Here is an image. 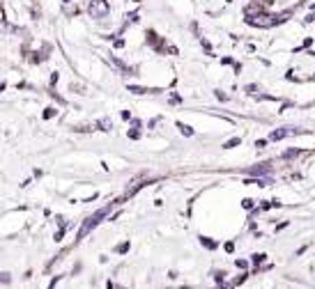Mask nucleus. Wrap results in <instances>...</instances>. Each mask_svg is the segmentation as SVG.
<instances>
[{"mask_svg": "<svg viewBox=\"0 0 315 289\" xmlns=\"http://www.w3.org/2000/svg\"><path fill=\"white\" fill-rule=\"evenodd\" d=\"M244 18H246V23H249V25H253V28H260V30H269V28L278 25V21H276V14L267 12V9H262V12L253 14V16H244Z\"/></svg>", "mask_w": 315, "mask_h": 289, "instance_id": "1", "label": "nucleus"}, {"mask_svg": "<svg viewBox=\"0 0 315 289\" xmlns=\"http://www.w3.org/2000/svg\"><path fill=\"white\" fill-rule=\"evenodd\" d=\"M108 14H111L108 0H90L88 3V16L94 18V21H104Z\"/></svg>", "mask_w": 315, "mask_h": 289, "instance_id": "2", "label": "nucleus"}, {"mask_svg": "<svg viewBox=\"0 0 315 289\" xmlns=\"http://www.w3.org/2000/svg\"><path fill=\"white\" fill-rule=\"evenodd\" d=\"M62 12H65L67 16H76V14H79V7H76L74 0H71V3H62Z\"/></svg>", "mask_w": 315, "mask_h": 289, "instance_id": "3", "label": "nucleus"}, {"mask_svg": "<svg viewBox=\"0 0 315 289\" xmlns=\"http://www.w3.org/2000/svg\"><path fill=\"white\" fill-rule=\"evenodd\" d=\"M200 243H203L207 250H216V248H219V241H212L209 237H200Z\"/></svg>", "mask_w": 315, "mask_h": 289, "instance_id": "4", "label": "nucleus"}, {"mask_svg": "<svg viewBox=\"0 0 315 289\" xmlns=\"http://www.w3.org/2000/svg\"><path fill=\"white\" fill-rule=\"evenodd\" d=\"M264 259H267V255H264V252H255V255H251V261L255 264V269H258L260 264H264Z\"/></svg>", "mask_w": 315, "mask_h": 289, "instance_id": "5", "label": "nucleus"}, {"mask_svg": "<svg viewBox=\"0 0 315 289\" xmlns=\"http://www.w3.org/2000/svg\"><path fill=\"white\" fill-rule=\"evenodd\" d=\"M99 126H102V131H113V122H111L108 117L99 119Z\"/></svg>", "mask_w": 315, "mask_h": 289, "instance_id": "6", "label": "nucleus"}, {"mask_svg": "<svg viewBox=\"0 0 315 289\" xmlns=\"http://www.w3.org/2000/svg\"><path fill=\"white\" fill-rule=\"evenodd\" d=\"M177 128H180L184 136H193V128L189 126V124H182V122H177Z\"/></svg>", "mask_w": 315, "mask_h": 289, "instance_id": "7", "label": "nucleus"}, {"mask_svg": "<svg viewBox=\"0 0 315 289\" xmlns=\"http://www.w3.org/2000/svg\"><path fill=\"white\" fill-rule=\"evenodd\" d=\"M241 145V138H232V140H228L226 145H223V149H232V147Z\"/></svg>", "mask_w": 315, "mask_h": 289, "instance_id": "8", "label": "nucleus"}, {"mask_svg": "<svg viewBox=\"0 0 315 289\" xmlns=\"http://www.w3.org/2000/svg\"><path fill=\"white\" fill-rule=\"evenodd\" d=\"M58 115V108H53V106H49L46 110H44V119H51V117H56Z\"/></svg>", "mask_w": 315, "mask_h": 289, "instance_id": "9", "label": "nucleus"}, {"mask_svg": "<svg viewBox=\"0 0 315 289\" xmlns=\"http://www.w3.org/2000/svg\"><path fill=\"white\" fill-rule=\"evenodd\" d=\"M129 248H131V243H129V241H125V243H120V246L115 248V252H120V255H125V252H129Z\"/></svg>", "mask_w": 315, "mask_h": 289, "instance_id": "10", "label": "nucleus"}, {"mask_svg": "<svg viewBox=\"0 0 315 289\" xmlns=\"http://www.w3.org/2000/svg\"><path fill=\"white\" fill-rule=\"evenodd\" d=\"M253 204L255 202L251 200V197H244V200H241V206H244V209H253Z\"/></svg>", "mask_w": 315, "mask_h": 289, "instance_id": "11", "label": "nucleus"}, {"mask_svg": "<svg viewBox=\"0 0 315 289\" xmlns=\"http://www.w3.org/2000/svg\"><path fill=\"white\" fill-rule=\"evenodd\" d=\"M235 266H237V269H249V261H246V259H237Z\"/></svg>", "mask_w": 315, "mask_h": 289, "instance_id": "12", "label": "nucleus"}, {"mask_svg": "<svg viewBox=\"0 0 315 289\" xmlns=\"http://www.w3.org/2000/svg\"><path fill=\"white\" fill-rule=\"evenodd\" d=\"M264 145H267V140H255V147H258V149H262Z\"/></svg>", "mask_w": 315, "mask_h": 289, "instance_id": "13", "label": "nucleus"}, {"mask_svg": "<svg viewBox=\"0 0 315 289\" xmlns=\"http://www.w3.org/2000/svg\"><path fill=\"white\" fill-rule=\"evenodd\" d=\"M134 3H140V0H134Z\"/></svg>", "mask_w": 315, "mask_h": 289, "instance_id": "14", "label": "nucleus"}]
</instances>
